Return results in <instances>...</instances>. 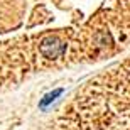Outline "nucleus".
I'll list each match as a JSON object with an SVG mask.
<instances>
[{
    "mask_svg": "<svg viewBox=\"0 0 130 130\" xmlns=\"http://www.w3.org/2000/svg\"><path fill=\"white\" fill-rule=\"evenodd\" d=\"M39 49H41V54H42L44 58H47V59H58L59 56H63V54H64L66 46H64L58 37H54V36H47V37H44L42 41H41Z\"/></svg>",
    "mask_w": 130,
    "mask_h": 130,
    "instance_id": "obj_1",
    "label": "nucleus"
}]
</instances>
